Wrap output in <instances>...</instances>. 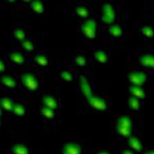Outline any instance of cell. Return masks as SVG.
Here are the masks:
<instances>
[{
  "label": "cell",
  "mask_w": 154,
  "mask_h": 154,
  "mask_svg": "<svg viewBox=\"0 0 154 154\" xmlns=\"http://www.w3.org/2000/svg\"><path fill=\"white\" fill-rule=\"evenodd\" d=\"M117 134L124 137H129L133 131V122L129 116H122L117 121L116 124Z\"/></svg>",
  "instance_id": "obj_1"
},
{
  "label": "cell",
  "mask_w": 154,
  "mask_h": 154,
  "mask_svg": "<svg viewBox=\"0 0 154 154\" xmlns=\"http://www.w3.org/2000/svg\"><path fill=\"white\" fill-rule=\"evenodd\" d=\"M21 82L24 87L30 90H36L38 88V81L32 74H23L21 77Z\"/></svg>",
  "instance_id": "obj_2"
},
{
  "label": "cell",
  "mask_w": 154,
  "mask_h": 154,
  "mask_svg": "<svg viewBox=\"0 0 154 154\" xmlns=\"http://www.w3.org/2000/svg\"><path fill=\"white\" fill-rule=\"evenodd\" d=\"M102 12V16L101 20L103 21L104 23L106 24H112L115 20V11L113 9V7L111 4L106 3L103 5L101 8Z\"/></svg>",
  "instance_id": "obj_3"
},
{
  "label": "cell",
  "mask_w": 154,
  "mask_h": 154,
  "mask_svg": "<svg viewBox=\"0 0 154 154\" xmlns=\"http://www.w3.org/2000/svg\"><path fill=\"white\" fill-rule=\"evenodd\" d=\"M82 31L88 38H96L97 25L95 21L93 19H88L85 21L82 26Z\"/></svg>",
  "instance_id": "obj_4"
},
{
  "label": "cell",
  "mask_w": 154,
  "mask_h": 154,
  "mask_svg": "<svg viewBox=\"0 0 154 154\" xmlns=\"http://www.w3.org/2000/svg\"><path fill=\"white\" fill-rule=\"evenodd\" d=\"M88 103L93 109H97L98 111H106L107 109V102L104 98H101L100 97L91 95L87 97Z\"/></svg>",
  "instance_id": "obj_5"
},
{
  "label": "cell",
  "mask_w": 154,
  "mask_h": 154,
  "mask_svg": "<svg viewBox=\"0 0 154 154\" xmlns=\"http://www.w3.org/2000/svg\"><path fill=\"white\" fill-rule=\"evenodd\" d=\"M128 80L130 84L134 85H142L146 81V74L143 71L132 72L128 76Z\"/></svg>",
  "instance_id": "obj_6"
},
{
  "label": "cell",
  "mask_w": 154,
  "mask_h": 154,
  "mask_svg": "<svg viewBox=\"0 0 154 154\" xmlns=\"http://www.w3.org/2000/svg\"><path fill=\"white\" fill-rule=\"evenodd\" d=\"M79 84H80V88L81 91H82V94L84 96L87 98L90 96L93 95L92 94V89H91V86L90 85V82L86 78V77L80 76L79 78Z\"/></svg>",
  "instance_id": "obj_7"
},
{
  "label": "cell",
  "mask_w": 154,
  "mask_h": 154,
  "mask_svg": "<svg viewBox=\"0 0 154 154\" xmlns=\"http://www.w3.org/2000/svg\"><path fill=\"white\" fill-rule=\"evenodd\" d=\"M81 152L80 145L74 142L66 143L63 149V154H81Z\"/></svg>",
  "instance_id": "obj_8"
},
{
  "label": "cell",
  "mask_w": 154,
  "mask_h": 154,
  "mask_svg": "<svg viewBox=\"0 0 154 154\" xmlns=\"http://www.w3.org/2000/svg\"><path fill=\"white\" fill-rule=\"evenodd\" d=\"M42 102L45 107L51 109L52 110L58 109V101L54 97L51 95H44L42 97Z\"/></svg>",
  "instance_id": "obj_9"
},
{
  "label": "cell",
  "mask_w": 154,
  "mask_h": 154,
  "mask_svg": "<svg viewBox=\"0 0 154 154\" xmlns=\"http://www.w3.org/2000/svg\"><path fill=\"white\" fill-rule=\"evenodd\" d=\"M129 145L132 149L137 152H141L143 150V145L140 140L134 136H130L129 137Z\"/></svg>",
  "instance_id": "obj_10"
},
{
  "label": "cell",
  "mask_w": 154,
  "mask_h": 154,
  "mask_svg": "<svg viewBox=\"0 0 154 154\" xmlns=\"http://www.w3.org/2000/svg\"><path fill=\"white\" fill-rule=\"evenodd\" d=\"M129 93L132 95V97H134L137 99H144L146 96L145 90L142 88L138 85H132L129 87Z\"/></svg>",
  "instance_id": "obj_11"
},
{
  "label": "cell",
  "mask_w": 154,
  "mask_h": 154,
  "mask_svg": "<svg viewBox=\"0 0 154 154\" xmlns=\"http://www.w3.org/2000/svg\"><path fill=\"white\" fill-rule=\"evenodd\" d=\"M14 106V102L11 99L7 97H0V108L2 111L5 110L7 112H11Z\"/></svg>",
  "instance_id": "obj_12"
},
{
  "label": "cell",
  "mask_w": 154,
  "mask_h": 154,
  "mask_svg": "<svg viewBox=\"0 0 154 154\" xmlns=\"http://www.w3.org/2000/svg\"><path fill=\"white\" fill-rule=\"evenodd\" d=\"M0 83L2 85H5L8 88H14L16 87L17 82L14 78L11 75H3L0 78Z\"/></svg>",
  "instance_id": "obj_13"
},
{
  "label": "cell",
  "mask_w": 154,
  "mask_h": 154,
  "mask_svg": "<svg viewBox=\"0 0 154 154\" xmlns=\"http://www.w3.org/2000/svg\"><path fill=\"white\" fill-rule=\"evenodd\" d=\"M139 62L142 66L152 68L154 66V56L152 54H145L140 56Z\"/></svg>",
  "instance_id": "obj_14"
},
{
  "label": "cell",
  "mask_w": 154,
  "mask_h": 154,
  "mask_svg": "<svg viewBox=\"0 0 154 154\" xmlns=\"http://www.w3.org/2000/svg\"><path fill=\"white\" fill-rule=\"evenodd\" d=\"M9 58L15 64H23L25 62V57L19 52L14 51L9 54Z\"/></svg>",
  "instance_id": "obj_15"
},
{
  "label": "cell",
  "mask_w": 154,
  "mask_h": 154,
  "mask_svg": "<svg viewBox=\"0 0 154 154\" xmlns=\"http://www.w3.org/2000/svg\"><path fill=\"white\" fill-rule=\"evenodd\" d=\"M13 154H30V151L26 145L23 144H16L11 149Z\"/></svg>",
  "instance_id": "obj_16"
},
{
  "label": "cell",
  "mask_w": 154,
  "mask_h": 154,
  "mask_svg": "<svg viewBox=\"0 0 154 154\" xmlns=\"http://www.w3.org/2000/svg\"><path fill=\"white\" fill-rule=\"evenodd\" d=\"M94 58L97 62H98L101 65H106L108 62L107 54L105 51H98L94 54Z\"/></svg>",
  "instance_id": "obj_17"
},
{
  "label": "cell",
  "mask_w": 154,
  "mask_h": 154,
  "mask_svg": "<svg viewBox=\"0 0 154 154\" xmlns=\"http://www.w3.org/2000/svg\"><path fill=\"white\" fill-rule=\"evenodd\" d=\"M127 104L129 108L133 109V110H139L140 108V100L137 98H136L134 97H131L128 99L127 101Z\"/></svg>",
  "instance_id": "obj_18"
},
{
  "label": "cell",
  "mask_w": 154,
  "mask_h": 154,
  "mask_svg": "<svg viewBox=\"0 0 154 154\" xmlns=\"http://www.w3.org/2000/svg\"><path fill=\"white\" fill-rule=\"evenodd\" d=\"M30 8L37 14H42L44 11L43 3L41 1H33L30 4Z\"/></svg>",
  "instance_id": "obj_19"
},
{
  "label": "cell",
  "mask_w": 154,
  "mask_h": 154,
  "mask_svg": "<svg viewBox=\"0 0 154 154\" xmlns=\"http://www.w3.org/2000/svg\"><path fill=\"white\" fill-rule=\"evenodd\" d=\"M108 32L113 37H120L122 35V30L119 25L114 24V25H110L108 27Z\"/></svg>",
  "instance_id": "obj_20"
},
{
  "label": "cell",
  "mask_w": 154,
  "mask_h": 154,
  "mask_svg": "<svg viewBox=\"0 0 154 154\" xmlns=\"http://www.w3.org/2000/svg\"><path fill=\"white\" fill-rule=\"evenodd\" d=\"M34 61L37 65H39L40 66H47L49 62L48 58L46 56L42 54H36L34 58Z\"/></svg>",
  "instance_id": "obj_21"
},
{
  "label": "cell",
  "mask_w": 154,
  "mask_h": 154,
  "mask_svg": "<svg viewBox=\"0 0 154 154\" xmlns=\"http://www.w3.org/2000/svg\"><path fill=\"white\" fill-rule=\"evenodd\" d=\"M12 112L17 116H24L26 113L25 107L22 105L21 103H16L14 104L13 106V109H12Z\"/></svg>",
  "instance_id": "obj_22"
},
{
  "label": "cell",
  "mask_w": 154,
  "mask_h": 154,
  "mask_svg": "<svg viewBox=\"0 0 154 154\" xmlns=\"http://www.w3.org/2000/svg\"><path fill=\"white\" fill-rule=\"evenodd\" d=\"M41 113L42 115L44 116L45 117H47V118H50V119H53L54 117H55V113L54 111L51 109H48L43 106L41 108Z\"/></svg>",
  "instance_id": "obj_23"
},
{
  "label": "cell",
  "mask_w": 154,
  "mask_h": 154,
  "mask_svg": "<svg viewBox=\"0 0 154 154\" xmlns=\"http://www.w3.org/2000/svg\"><path fill=\"white\" fill-rule=\"evenodd\" d=\"M21 45H22V47L23 48V50H25L26 52H32L34 50H35V46L34 44L31 42L29 40H23L22 42H21Z\"/></svg>",
  "instance_id": "obj_24"
},
{
  "label": "cell",
  "mask_w": 154,
  "mask_h": 154,
  "mask_svg": "<svg viewBox=\"0 0 154 154\" xmlns=\"http://www.w3.org/2000/svg\"><path fill=\"white\" fill-rule=\"evenodd\" d=\"M141 33L147 38H152L154 35V30L149 26H145L141 29Z\"/></svg>",
  "instance_id": "obj_25"
},
{
  "label": "cell",
  "mask_w": 154,
  "mask_h": 154,
  "mask_svg": "<svg viewBox=\"0 0 154 154\" xmlns=\"http://www.w3.org/2000/svg\"><path fill=\"white\" fill-rule=\"evenodd\" d=\"M75 11L78 16L82 17V18H86L89 16V11L85 7H78L75 9Z\"/></svg>",
  "instance_id": "obj_26"
},
{
  "label": "cell",
  "mask_w": 154,
  "mask_h": 154,
  "mask_svg": "<svg viewBox=\"0 0 154 154\" xmlns=\"http://www.w3.org/2000/svg\"><path fill=\"white\" fill-rule=\"evenodd\" d=\"M13 35H14V38L16 39H18V40H19V41L23 42V40H25V32H24L22 29H16V30L14 31V34H13Z\"/></svg>",
  "instance_id": "obj_27"
},
{
  "label": "cell",
  "mask_w": 154,
  "mask_h": 154,
  "mask_svg": "<svg viewBox=\"0 0 154 154\" xmlns=\"http://www.w3.org/2000/svg\"><path fill=\"white\" fill-rule=\"evenodd\" d=\"M75 63L78 66L83 67L86 64V58L84 56H77L75 58Z\"/></svg>",
  "instance_id": "obj_28"
},
{
  "label": "cell",
  "mask_w": 154,
  "mask_h": 154,
  "mask_svg": "<svg viewBox=\"0 0 154 154\" xmlns=\"http://www.w3.org/2000/svg\"><path fill=\"white\" fill-rule=\"evenodd\" d=\"M61 78L65 81H67V82H71L73 81V75L69 71H62L61 73Z\"/></svg>",
  "instance_id": "obj_29"
},
{
  "label": "cell",
  "mask_w": 154,
  "mask_h": 154,
  "mask_svg": "<svg viewBox=\"0 0 154 154\" xmlns=\"http://www.w3.org/2000/svg\"><path fill=\"white\" fill-rule=\"evenodd\" d=\"M7 67H6V64L2 59H0V73H3L6 71Z\"/></svg>",
  "instance_id": "obj_30"
},
{
  "label": "cell",
  "mask_w": 154,
  "mask_h": 154,
  "mask_svg": "<svg viewBox=\"0 0 154 154\" xmlns=\"http://www.w3.org/2000/svg\"><path fill=\"white\" fill-rule=\"evenodd\" d=\"M122 154H134V152H133V151H131V150L125 149V150H124V151H123Z\"/></svg>",
  "instance_id": "obj_31"
},
{
  "label": "cell",
  "mask_w": 154,
  "mask_h": 154,
  "mask_svg": "<svg viewBox=\"0 0 154 154\" xmlns=\"http://www.w3.org/2000/svg\"><path fill=\"white\" fill-rule=\"evenodd\" d=\"M144 154H154V152L152 150H149V151H147V152H145Z\"/></svg>",
  "instance_id": "obj_32"
},
{
  "label": "cell",
  "mask_w": 154,
  "mask_h": 154,
  "mask_svg": "<svg viewBox=\"0 0 154 154\" xmlns=\"http://www.w3.org/2000/svg\"><path fill=\"white\" fill-rule=\"evenodd\" d=\"M97 154H110V153L108 152H100L99 153H97Z\"/></svg>",
  "instance_id": "obj_33"
},
{
  "label": "cell",
  "mask_w": 154,
  "mask_h": 154,
  "mask_svg": "<svg viewBox=\"0 0 154 154\" xmlns=\"http://www.w3.org/2000/svg\"><path fill=\"white\" fill-rule=\"evenodd\" d=\"M2 109L0 108V117H2Z\"/></svg>",
  "instance_id": "obj_34"
},
{
  "label": "cell",
  "mask_w": 154,
  "mask_h": 154,
  "mask_svg": "<svg viewBox=\"0 0 154 154\" xmlns=\"http://www.w3.org/2000/svg\"><path fill=\"white\" fill-rule=\"evenodd\" d=\"M0 125H1V117H0Z\"/></svg>",
  "instance_id": "obj_35"
}]
</instances>
